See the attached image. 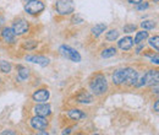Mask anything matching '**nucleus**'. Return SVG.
<instances>
[{
	"mask_svg": "<svg viewBox=\"0 0 159 135\" xmlns=\"http://www.w3.org/2000/svg\"><path fill=\"white\" fill-rule=\"evenodd\" d=\"M89 89L96 96H102L108 91V81L103 74H96L89 82Z\"/></svg>",
	"mask_w": 159,
	"mask_h": 135,
	"instance_id": "nucleus-1",
	"label": "nucleus"
},
{
	"mask_svg": "<svg viewBox=\"0 0 159 135\" xmlns=\"http://www.w3.org/2000/svg\"><path fill=\"white\" fill-rule=\"evenodd\" d=\"M57 12L61 16L70 15L75 11V4L72 0H57L55 2Z\"/></svg>",
	"mask_w": 159,
	"mask_h": 135,
	"instance_id": "nucleus-2",
	"label": "nucleus"
},
{
	"mask_svg": "<svg viewBox=\"0 0 159 135\" xmlns=\"http://www.w3.org/2000/svg\"><path fill=\"white\" fill-rule=\"evenodd\" d=\"M59 52L62 57H65V58L71 60V61H75V63H80L81 59H82L79 52L76 49H74L72 47H70V46H65V44L60 46Z\"/></svg>",
	"mask_w": 159,
	"mask_h": 135,
	"instance_id": "nucleus-3",
	"label": "nucleus"
},
{
	"mask_svg": "<svg viewBox=\"0 0 159 135\" xmlns=\"http://www.w3.org/2000/svg\"><path fill=\"white\" fill-rule=\"evenodd\" d=\"M44 4L40 0H31L27 1V4L25 5V10L27 14L30 15H38L44 10Z\"/></svg>",
	"mask_w": 159,
	"mask_h": 135,
	"instance_id": "nucleus-4",
	"label": "nucleus"
},
{
	"mask_svg": "<svg viewBox=\"0 0 159 135\" xmlns=\"http://www.w3.org/2000/svg\"><path fill=\"white\" fill-rule=\"evenodd\" d=\"M28 30H30V25L25 19H17L12 25V31L15 32L16 36H22L27 33Z\"/></svg>",
	"mask_w": 159,
	"mask_h": 135,
	"instance_id": "nucleus-5",
	"label": "nucleus"
},
{
	"mask_svg": "<svg viewBox=\"0 0 159 135\" xmlns=\"http://www.w3.org/2000/svg\"><path fill=\"white\" fill-rule=\"evenodd\" d=\"M30 124L36 130H45L49 127V122L47 120V118L42 116H34L30 120Z\"/></svg>",
	"mask_w": 159,
	"mask_h": 135,
	"instance_id": "nucleus-6",
	"label": "nucleus"
},
{
	"mask_svg": "<svg viewBox=\"0 0 159 135\" xmlns=\"http://www.w3.org/2000/svg\"><path fill=\"white\" fill-rule=\"evenodd\" d=\"M113 84L120 86V85H125V81H126V68H122V69H118L113 73Z\"/></svg>",
	"mask_w": 159,
	"mask_h": 135,
	"instance_id": "nucleus-7",
	"label": "nucleus"
},
{
	"mask_svg": "<svg viewBox=\"0 0 159 135\" xmlns=\"http://www.w3.org/2000/svg\"><path fill=\"white\" fill-rule=\"evenodd\" d=\"M139 73L134 68H126V81H125V85L136 86V84L139 81Z\"/></svg>",
	"mask_w": 159,
	"mask_h": 135,
	"instance_id": "nucleus-8",
	"label": "nucleus"
},
{
	"mask_svg": "<svg viewBox=\"0 0 159 135\" xmlns=\"http://www.w3.org/2000/svg\"><path fill=\"white\" fill-rule=\"evenodd\" d=\"M49 97H50V94L47 89H39L36 92H33L32 99L37 103H43V102H47L49 99Z\"/></svg>",
	"mask_w": 159,
	"mask_h": 135,
	"instance_id": "nucleus-9",
	"label": "nucleus"
},
{
	"mask_svg": "<svg viewBox=\"0 0 159 135\" xmlns=\"http://www.w3.org/2000/svg\"><path fill=\"white\" fill-rule=\"evenodd\" d=\"M144 79V86L146 85H154V84H158L159 80V73L158 70H148L147 73H144L143 75Z\"/></svg>",
	"mask_w": 159,
	"mask_h": 135,
	"instance_id": "nucleus-10",
	"label": "nucleus"
},
{
	"mask_svg": "<svg viewBox=\"0 0 159 135\" xmlns=\"http://www.w3.org/2000/svg\"><path fill=\"white\" fill-rule=\"evenodd\" d=\"M33 111H34L36 116L47 117V116H49V114L52 113V107H50L48 103L43 102V103H38V104H37V106L33 108Z\"/></svg>",
	"mask_w": 159,
	"mask_h": 135,
	"instance_id": "nucleus-11",
	"label": "nucleus"
},
{
	"mask_svg": "<svg viewBox=\"0 0 159 135\" xmlns=\"http://www.w3.org/2000/svg\"><path fill=\"white\" fill-rule=\"evenodd\" d=\"M1 38H2L4 42H6V43H9V44H12V43H15L16 35H15V32L12 31V28L5 27V28L2 30V32H1Z\"/></svg>",
	"mask_w": 159,
	"mask_h": 135,
	"instance_id": "nucleus-12",
	"label": "nucleus"
},
{
	"mask_svg": "<svg viewBox=\"0 0 159 135\" xmlns=\"http://www.w3.org/2000/svg\"><path fill=\"white\" fill-rule=\"evenodd\" d=\"M27 61H31V63H34V64H38L40 66H47L49 64V59L44 55H27L26 57Z\"/></svg>",
	"mask_w": 159,
	"mask_h": 135,
	"instance_id": "nucleus-13",
	"label": "nucleus"
},
{
	"mask_svg": "<svg viewBox=\"0 0 159 135\" xmlns=\"http://www.w3.org/2000/svg\"><path fill=\"white\" fill-rule=\"evenodd\" d=\"M76 102L79 103H83V104H88L93 102V96L87 92V91H81L79 95L76 96Z\"/></svg>",
	"mask_w": 159,
	"mask_h": 135,
	"instance_id": "nucleus-14",
	"label": "nucleus"
},
{
	"mask_svg": "<svg viewBox=\"0 0 159 135\" xmlns=\"http://www.w3.org/2000/svg\"><path fill=\"white\" fill-rule=\"evenodd\" d=\"M118 46H119L120 49H122V51H130L132 48V46H134V39L130 36H126V37L121 38L118 42Z\"/></svg>",
	"mask_w": 159,
	"mask_h": 135,
	"instance_id": "nucleus-15",
	"label": "nucleus"
},
{
	"mask_svg": "<svg viewBox=\"0 0 159 135\" xmlns=\"http://www.w3.org/2000/svg\"><path fill=\"white\" fill-rule=\"evenodd\" d=\"M67 116H69V118H71L72 120H81V119L86 118V114H84L81 109H76V108L70 109V111L67 112Z\"/></svg>",
	"mask_w": 159,
	"mask_h": 135,
	"instance_id": "nucleus-16",
	"label": "nucleus"
},
{
	"mask_svg": "<svg viewBox=\"0 0 159 135\" xmlns=\"http://www.w3.org/2000/svg\"><path fill=\"white\" fill-rule=\"evenodd\" d=\"M30 76V70L26 68V66H22V65H19L17 66V79L20 81H25L27 80Z\"/></svg>",
	"mask_w": 159,
	"mask_h": 135,
	"instance_id": "nucleus-17",
	"label": "nucleus"
},
{
	"mask_svg": "<svg viewBox=\"0 0 159 135\" xmlns=\"http://www.w3.org/2000/svg\"><path fill=\"white\" fill-rule=\"evenodd\" d=\"M105 30H107V25L105 23H98V25H96V26L92 27L91 32H92V36L93 37H99L103 32H105Z\"/></svg>",
	"mask_w": 159,
	"mask_h": 135,
	"instance_id": "nucleus-18",
	"label": "nucleus"
},
{
	"mask_svg": "<svg viewBox=\"0 0 159 135\" xmlns=\"http://www.w3.org/2000/svg\"><path fill=\"white\" fill-rule=\"evenodd\" d=\"M148 38V32L146 31V30H143V31H139L137 33H136V36H135V41H134V43L135 44H139L141 42H143L144 39Z\"/></svg>",
	"mask_w": 159,
	"mask_h": 135,
	"instance_id": "nucleus-19",
	"label": "nucleus"
},
{
	"mask_svg": "<svg viewBox=\"0 0 159 135\" xmlns=\"http://www.w3.org/2000/svg\"><path fill=\"white\" fill-rule=\"evenodd\" d=\"M116 54V48L115 47H109V48H105L103 52H102V58L104 59H108V58H111Z\"/></svg>",
	"mask_w": 159,
	"mask_h": 135,
	"instance_id": "nucleus-20",
	"label": "nucleus"
},
{
	"mask_svg": "<svg viewBox=\"0 0 159 135\" xmlns=\"http://www.w3.org/2000/svg\"><path fill=\"white\" fill-rule=\"evenodd\" d=\"M11 69H12V65L10 61H6V60H1L0 61V71L4 73V74H9L11 73Z\"/></svg>",
	"mask_w": 159,
	"mask_h": 135,
	"instance_id": "nucleus-21",
	"label": "nucleus"
},
{
	"mask_svg": "<svg viewBox=\"0 0 159 135\" xmlns=\"http://www.w3.org/2000/svg\"><path fill=\"white\" fill-rule=\"evenodd\" d=\"M156 26H157V23H156V21H153V20H144L143 22H141V27H142L143 30H146V31L153 30V28H156Z\"/></svg>",
	"mask_w": 159,
	"mask_h": 135,
	"instance_id": "nucleus-22",
	"label": "nucleus"
},
{
	"mask_svg": "<svg viewBox=\"0 0 159 135\" xmlns=\"http://www.w3.org/2000/svg\"><path fill=\"white\" fill-rule=\"evenodd\" d=\"M37 46H38L37 41H25L23 44H22V48L27 49V51H33V49L37 48Z\"/></svg>",
	"mask_w": 159,
	"mask_h": 135,
	"instance_id": "nucleus-23",
	"label": "nucleus"
},
{
	"mask_svg": "<svg viewBox=\"0 0 159 135\" xmlns=\"http://www.w3.org/2000/svg\"><path fill=\"white\" fill-rule=\"evenodd\" d=\"M119 38V31L118 30H111V31H109V32H107L105 33V39L107 41H115V39Z\"/></svg>",
	"mask_w": 159,
	"mask_h": 135,
	"instance_id": "nucleus-24",
	"label": "nucleus"
},
{
	"mask_svg": "<svg viewBox=\"0 0 159 135\" xmlns=\"http://www.w3.org/2000/svg\"><path fill=\"white\" fill-rule=\"evenodd\" d=\"M158 41H159L158 36H154V37H151V38H149V46H151V47H153V48L156 49V52H158L159 51Z\"/></svg>",
	"mask_w": 159,
	"mask_h": 135,
	"instance_id": "nucleus-25",
	"label": "nucleus"
},
{
	"mask_svg": "<svg viewBox=\"0 0 159 135\" xmlns=\"http://www.w3.org/2000/svg\"><path fill=\"white\" fill-rule=\"evenodd\" d=\"M136 28H137V27H136L135 23H127V25L124 26V31L127 32V33H130V32H135Z\"/></svg>",
	"mask_w": 159,
	"mask_h": 135,
	"instance_id": "nucleus-26",
	"label": "nucleus"
},
{
	"mask_svg": "<svg viewBox=\"0 0 159 135\" xmlns=\"http://www.w3.org/2000/svg\"><path fill=\"white\" fill-rule=\"evenodd\" d=\"M148 7H149V4H148L147 1H144V2H143V1H141L139 4H137V5H136V9H137L139 11H142V10H147Z\"/></svg>",
	"mask_w": 159,
	"mask_h": 135,
	"instance_id": "nucleus-27",
	"label": "nucleus"
},
{
	"mask_svg": "<svg viewBox=\"0 0 159 135\" xmlns=\"http://www.w3.org/2000/svg\"><path fill=\"white\" fill-rule=\"evenodd\" d=\"M81 22H83V20L81 19L79 15H77V16H74V17H72V23H81Z\"/></svg>",
	"mask_w": 159,
	"mask_h": 135,
	"instance_id": "nucleus-28",
	"label": "nucleus"
},
{
	"mask_svg": "<svg viewBox=\"0 0 159 135\" xmlns=\"http://www.w3.org/2000/svg\"><path fill=\"white\" fill-rule=\"evenodd\" d=\"M159 59H158V54H156V57H152V59H151V61L153 63V64H156V65H158V61Z\"/></svg>",
	"mask_w": 159,
	"mask_h": 135,
	"instance_id": "nucleus-29",
	"label": "nucleus"
},
{
	"mask_svg": "<svg viewBox=\"0 0 159 135\" xmlns=\"http://www.w3.org/2000/svg\"><path fill=\"white\" fill-rule=\"evenodd\" d=\"M130 4H134V5H137V4H139L141 1H143V0H127Z\"/></svg>",
	"mask_w": 159,
	"mask_h": 135,
	"instance_id": "nucleus-30",
	"label": "nucleus"
},
{
	"mask_svg": "<svg viewBox=\"0 0 159 135\" xmlns=\"http://www.w3.org/2000/svg\"><path fill=\"white\" fill-rule=\"evenodd\" d=\"M153 109H154L156 112H158V111H159V101H158V99L156 101V103H154V107H153Z\"/></svg>",
	"mask_w": 159,
	"mask_h": 135,
	"instance_id": "nucleus-31",
	"label": "nucleus"
},
{
	"mask_svg": "<svg viewBox=\"0 0 159 135\" xmlns=\"http://www.w3.org/2000/svg\"><path fill=\"white\" fill-rule=\"evenodd\" d=\"M70 133H71V128H67V129H65L62 132V134H70Z\"/></svg>",
	"mask_w": 159,
	"mask_h": 135,
	"instance_id": "nucleus-32",
	"label": "nucleus"
},
{
	"mask_svg": "<svg viewBox=\"0 0 159 135\" xmlns=\"http://www.w3.org/2000/svg\"><path fill=\"white\" fill-rule=\"evenodd\" d=\"M1 134H15V132H10V130H7V132H2Z\"/></svg>",
	"mask_w": 159,
	"mask_h": 135,
	"instance_id": "nucleus-33",
	"label": "nucleus"
},
{
	"mask_svg": "<svg viewBox=\"0 0 159 135\" xmlns=\"http://www.w3.org/2000/svg\"><path fill=\"white\" fill-rule=\"evenodd\" d=\"M23 1H31V0H23Z\"/></svg>",
	"mask_w": 159,
	"mask_h": 135,
	"instance_id": "nucleus-34",
	"label": "nucleus"
},
{
	"mask_svg": "<svg viewBox=\"0 0 159 135\" xmlns=\"http://www.w3.org/2000/svg\"><path fill=\"white\" fill-rule=\"evenodd\" d=\"M154 1H156V2H158V0H154Z\"/></svg>",
	"mask_w": 159,
	"mask_h": 135,
	"instance_id": "nucleus-35",
	"label": "nucleus"
}]
</instances>
